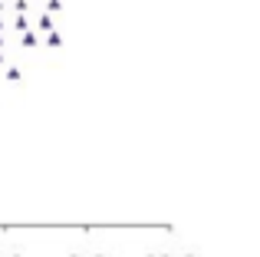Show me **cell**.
<instances>
[{
  "mask_svg": "<svg viewBox=\"0 0 260 257\" xmlns=\"http://www.w3.org/2000/svg\"><path fill=\"white\" fill-rule=\"evenodd\" d=\"M7 79H10V83H20V70H13V66H10V70H7Z\"/></svg>",
  "mask_w": 260,
  "mask_h": 257,
  "instance_id": "5",
  "label": "cell"
},
{
  "mask_svg": "<svg viewBox=\"0 0 260 257\" xmlns=\"http://www.w3.org/2000/svg\"><path fill=\"white\" fill-rule=\"evenodd\" d=\"M70 257H79V254H70Z\"/></svg>",
  "mask_w": 260,
  "mask_h": 257,
  "instance_id": "6",
  "label": "cell"
},
{
  "mask_svg": "<svg viewBox=\"0 0 260 257\" xmlns=\"http://www.w3.org/2000/svg\"><path fill=\"white\" fill-rule=\"evenodd\" d=\"M20 43H23V46H40V37L33 30H23V33H20Z\"/></svg>",
  "mask_w": 260,
  "mask_h": 257,
  "instance_id": "1",
  "label": "cell"
},
{
  "mask_svg": "<svg viewBox=\"0 0 260 257\" xmlns=\"http://www.w3.org/2000/svg\"><path fill=\"white\" fill-rule=\"evenodd\" d=\"M37 30H43V33H50V30H56V26H53V17H50V13H43V17H40V23H37Z\"/></svg>",
  "mask_w": 260,
  "mask_h": 257,
  "instance_id": "3",
  "label": "cell"
},
{
  "mask_svg": "<svg viewBox=\"0 0 260 257\" xmlns=\"http://www.w3.org/2000/svg\"><path fill=\"white\" fill-rule=\"evenodd\" d=\"M63 10V0H46V13H56Z\"/></svg>",
  "mask_w": 260,
  "mask_h": 257,
  "instance_id": "4",
  "label": "cell"
},
{
  "mask_svg": "<svg viewBox=\"0 0 260 257\" xmlns=\"http://www.w3.org/2000/svg\"><path fill=\"white\" fill-rule=\"evenodd\" d=\"M46 46H50V50H59V46H63V37H59L56 30H50L46 33Z\"/></svg>",
  "mask_w": 260,
  "mask_h": 257,
  "instance_id": "2",
  "label": "cell"
},
{
  "mask_svg": "<svg viewBox=\"0 0 260 257\" xmlns=\"http://www.w3.org/2000/svg\"><path fill=\"white\" fill-rule=\"evenodd\" d=\"M0 26H4V20H0Z\"/></svg>",
  "mask_w": 260,
  "mask_h": 257,
  "instance_id": "7",
  "label": "cell"
}]
</instances>
